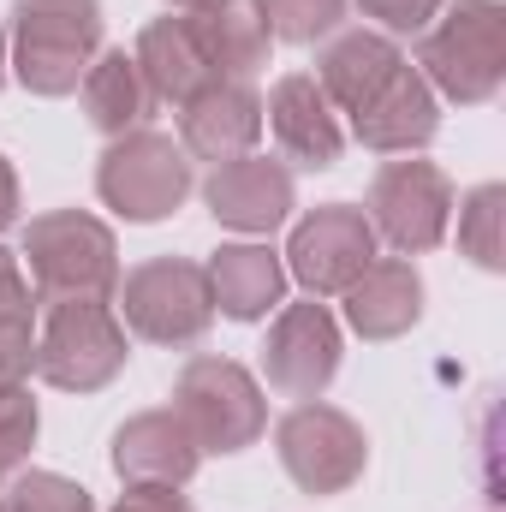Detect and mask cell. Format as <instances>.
Wrapping results in <instances>:
<instances>
[{
	"label": "cell",
	"instance_id": "21",
	"mask_svg": "<svg viewBox=\"0 0 506 512\" xmlns=\"http://www.w3.org/2000/svg\"><path fill=\"white\" fill-rule=\"evenodd\" d=\"M203 274H209L215 310L233 316V322L268 316L280 304V292H286V268H280V256L268 251V245H221Z\"/></svg>",
	"mask_w": 506,
	"mask_h": 512
},
{
	"label": "cell",
	"instance_id": "34",
	"mask_svg": "<svg viewBox=\"0 0 506 512\" xmlns=\"http://www.w3.org/2000/svg\"><path fill=\"white\" fill-rule=\"evenodd\" d=\"M0 512H12V507H6V501H0Z\"/></svg>",
	"mask_w": 506,
	"mask_h": 512
},
{
	"label": "cell",
	"instance_id": "11",
	"mask_svg": "<svg viewBox=\"0 0 506 512\" xmlns=\"http://www.w3.org/2000/svg\"><path fill=\"white\" fill-rule=\"evenodd\" d=\"M262 370H268L274 393H286L298 405L316 399L322 387L334 382V370H340V328H334L328 304H286L280 322L268 328Z\"/></svg>",
	"mask_w": 506,
	"mask_h": 512
},
{
	"label": "cell",
	"instance_id": "24",
	"mask_svg": "<svg viewBox=\"0 0 506 512\" xmlns=\"http://www.w3.org/2000/svg\"><path fill=\"white\" fill-rule=\"evenodd\" d=\"M501 203H506L501 185H483L459 209V245L477 268H501Z\"/></svg>",
	"mask_w": 506,
	"mask_h": 512
},
{
	"label": "cell",
	"instance_id": "14",
	"mask_svg": "<svg viewBox=\"0 0 506 512\" xmlns=\"http://www.w3.org/2000/svg\"><path fill=\"white\" fill-rule=\"evenodd\" d=\"M262 137V102L251 96V84H209L197 102H185L179 120V149L197 161H239L251 155V143Z\"/></svg>",
	"mask_w": 506,
	"mask_h": 512
},
{
	"label": "cell",
	"instance_id": "25",
	"mask_svg": "<svg viewBox=\"0 0 506 512\" xmlns=\"http://www.w3.org/2000/svg\"><path fill=\"white\" fill-rule=\"evenodd\" d=\"M6 507L12 512H90V489L54 477V471H24L12 489H6Z\"/></svg>",
	"mask_w": 506,
	"mask_h": 512
},
{
	"label": "cell",
	"instance_id": "16",
	"mask_svg": "<svg viewBox=\"0 0 506 512\" xmlns=\"http://www.w3.org/2000/svg\"><path fill=\"white\" fill-rule=\"evenodd\" d=\"M435 126H441L435 96H429L423 72H411V66H399L376 96L352 114L358 143H370L381 155H411V149H423V143L435 137Z\"/></svg>",
	"mask_w": 506,
	"mask_h": 512
},
{
	"label": "cell",
	"instance_id": "23",
	"mask_svg": "<svg viewBox=\"0 0 506 512\" xmlns=\"http://www.w3.org/2000/svg\"><path fill=\"white\" fill-rule=\"evenodd\" d=\"M346 0H256V18L268 24V36L280 42H316L340 24Z\"/></svg>",
	"mask_w": 506,
	"mask_h": 512
},
{
	"label": "cell",
	"instance_id": "3",
	"mask_svg": "<svg viewBox=\"0 0 506 512\" xmlns=\"http://www.w3.org/2000/svg\"><path fill=\"white\" fill-rule=\"evenodd\" d=\"M441 24L423 36L417 66L453 102H489L506 78V12L495 0H459L453 12H435Z\"/></svg>",
	"mask_w": 506,
	"mask_h": 512
},
{
	"label": "cell",
	"instance_id": "7",
	"mask_svg": "<svg viewBox=\"0 0 506 512\" xmlns=\"http://www.w3.org/2000/svg\"><path fill=\"white\" fill-rule=\"evenodd\" d=\"M96 191L126 221H167L191 191V155L161 131H126L102 155Z\"/></svg>",
	"mask_w": 506,
	"mask_h": 512
},
{
	"label": "cell",
	"instance_id": "6",
	"mask_svg": "<svg viewBox=\"0 0 506 512\" xmlns=\"http://www.w3.org/2000/svg\"><path fill=\"white\" fill-rule=\"evenodd\" d=\"M120 310H126V322L143 340H155V346H191V340H203L209 322H215L209 274H203V262L155 256V262H143V268L126 274Z\"/></svg>",
	"mask_w": 506,
	"mask_h": 512
},
{
	"label": "cell",
	"instance_id": "32",
	"mask_svg": "<svg viewBox=\"0 0 506 512\" xmlns=\"http://www.w3.org/2000/svg\"><path fill=\"white\" fill-rule=\"evenodd\" d=\"M173 6H185V12H203V6H215V0H173Z\"/></svg>",
	"mask_w": 506,
	"mask_h": 512
},
{
	"label": "cell",
	"instance_id": "20",
	"mask_svg": "<svg viewBox=\"0 0 506 512\" xmlns=\"http://www.w3.org/2000/svg\"><path fill=\"white\" fill-rule=\"evenodd\" d=\"M399 66H405V54H399L387 36H376V30H346V36H334L328 54L316 60V84H322L328 102H340L346 114H358Z\"/></svg>",
	"mask_w": 506,
	"mask_h": 512
},
{
	"label": "cell",
	"instance_id": "30",
	"mask_svg": "<svg viewBox=\"0 0 506 512\" xmlns=\"http://www.w3.org/2000/svg\"><path fill=\"white\" fill-rule=\"evenodd\" d=\"M114 512H191V507L179 501V489H131Z\"/></svg>",
	"mask_w": 506,
	"mask_h": 512
},
{
	"label": "cell",
	"instance_id": "22",
	"mask_svg": "<svg viewBox=\"0 0 506 512\" xmlns=\"http://www.w3.org/2000/svg\"><path fill=\"white\" fill-rule=\"evenodd\" d=\"M78 90H84V120L96 131H108V137L137 131V120L149 114V90H143L137 60H131L126 48H108V54L84 72Z\"/></svg>",
	"mask_w": 506,
	"mask_h": 512
},
{
	"label": "cell",
	"instance_id": "15",
	"mask_svg": "<svg viewBox=\"0 0 506 512\" xmlns=\"http://www.w3.org/2000/svg\"><path fill=\"white\" fill-rule=\"evenodd\" d=\"M268 126L280 137L286 161H298V167H310V173H322V167L340 161V120H334V102H328L322 84L304 78V72H292V78L274 84V96H268Z\"/></svg>",
	"mask_w": 506,
	"mask_h": 512
},
{
	"label": "cell",
	"instance_id": "13",
	"mask_svg": "<svg viewBox=\"0 0 506 512\" xmlns=\"http://www.w3.org/2000/svg\"><path fill=\"white\" fill-rule=\"evenodd\" d=\"M197 441L179 423V411H143L114 435V471L131 489H179L197 471Z\"/></svg>",
	"mask_w": 506,
	"mask_h": 512
},
{
	"label": "cell",
	"instance_id": "31",
	"mask_svg": "<svg viewBox=\"0 0 506 512\" xmlns=\"http://www.w3.org/2000/svg\"><path fill=\"white\" fill-rule=\"evenodd\" d=\"M18 221V179H12V167H6V155H0V233Z\"/></svg>",
	"mask_w": 506,
	"mask_h": 512
},
{
	"label": "cell",
	"instance_id": "8",
	"mask_svg": "<svg viewBox=\"0 0 506 512\" xmlns=\"http://www.w3.org/2000/svg\"><path fill=\"white\" fill-rule=\"evenodd\" d=\"M274 447H280V465L292 471V483L304 495H340V489H352L364 477V459H370L364 429L346 411L316 405V399H304V405H292L280 417Z\"/></svg>",
	"mask_w": 506,
	"mask_h": 512
},
{
	"label": "cell",
	"instance_id": "4",
	"mask_svg": "<svg viewBox=\"0 0 506 512\" xmlns=\"http://www.w3.org/2000/svg\"><path fill=\"white\" fill-rule=\"evenodd\" d=\"M173 411L191 429L197 453H239L268 429L262 387L233 358H191L179 387H173Z\"/></svg>",
	"mask_w": 506,
	"mask_h": 512
},
{
	"label": "cell",
	"instance_id": "17",
	"mask_svg": "<svg viewBox=\"0 0 506 512\" xmlns=\"http://www.w3.org/2000/svg\"><path fill=\"white\" fill-rule=\"evenodd\" d=\"M131 60H137V78H143L149 102L185 108V102H197L209 84H221L215 66L203 60L197 36H191V18H155V24L137 36V54H131Z\"/></svg>",
	"mask_w": 506,
	"mask_h": 512
},
{
	"label": "cell",
	"instance_id": "26",
	"mask_svg": "<svg viewBox=\"0 0 506 512\" xmlns=\"http://www.w3.org/2000/svg\"><path fill=\"white\" fill-rule=\"evenodd\" d=\"M36 441V399L24 387H0V471H12Z\"/></svg>",
	"mask_w": 506,
	"mask_h": 512
},
{
	"label": "cell",
	"instance_id": "33",
	"mask_svg": "<svg viewBox=\"0 0 506 512\" xmlns=\"http://www.w3.org/2000/svg\"><path fill=\"white\" fill-rule=\"evenodd\" d=\"M0 66H6V42H0Z\"/></svg>",
	"mask_w": 506,
	"mask_h": 512
},
{
	"label": "cell",
	"instance_id": "12",
	"mask_svg": "<svg viewBox=\"0 0 506 512\" xmlns=\"http://www.w3.org/2000/svg\"><path fill=\"white\" fill-rule=\"evenodd\" d=\"M209 197V215L233 233H274L286 215H292V173L268 155H239V161H221L203 185Z\"/></svg>",
	"mask_w": 506,
	"mask_h": 512
},
{
	"label": "cell",
	"instance_id": "5",
	"mask_svg": "<svg viewBox=\"0 0 506 512\" xmlns=\"http://www.w3.org/2000/svg\"><path fill=\"white\" fill-rule=\"evenodd\" d=\"M36 370L66 393H96L126 370V328L108 310V298H72L48 310V328L36 340Z\"/></svg>",
	"mask_w": 506,
	"mask_h": 512
},
{
	"label": "cell",
	"instance_id": "29",
	"mask_svg": "<svg viewBox=\"0 0 506 512\" xmlns=\"http://www.w3.org/2000/svg\"><path fill=\"white\" fill-rule=\"evenodd\" d=\"M6 316H30V286H24L12 251H0V322H6Z\"/></svg>",
	"mask_w": 506,
	"mask_h": 512
},
{
	"label": "cell",
	"instance_id": "10",
	"mask_svg": "<svg viewBox=\"0 0 506 512\" xmlns=\"http://www.w3.org/2000/svg\"><path fill=\"white\" fill-rule=\"evenodd\" d=\"M370 262H376V227H370V215L352 209V203H328V209L304 215L298 233H292V245H286V268H292L316 298L346 292Z\"/></svg>",
	"mask_w": 506,
	"mask_h": 512
},
{
	"label": "cell",
	"instance_id": "19",
	"mask_svg": "<svg viewBox=\"0 0 506 512\" xmlns=\"http://www.w3.org/2000/svg\"><path fill=\"white\" fill-rule=\"evenodd\" d=\"M346 316L364 340H399L423 316V280L411 262H370L346 286Z\"/></svg>",
	"mask_w": 506,
	"mask_h": 512
},
{
	"label": "cell",
	"instance_id": "27",
	"mask_svg": "<svg viewBox=\"0 0 506 512\" xmlns=\"http://www.w3.org/2000/svg\"><path fill=\"white\" fill-rule=\"evenodd\" d=\"M30 370H36L30 316H6V322H0V387H24Z\"/></svg>",
	"mask_w": 506,
	"mask_h": 512
},
{
	"label": "cell",
	"instance_id": "1",
	"mask_svg": "<svg viewBox=\"0 0 506 512\" xmlns=\"http://www.w3.org/2000/svg\"><path fill=\"white\" fill-rule=\"evenodd\" d=\"M102 42L96 0H12V72L30 96H72Z\"/></svg>",
	"mask_w": 506,
	"mask_h": 512
},
{
	"label": "cell",
	"instance_id": "18",
	"mask_svg": "<svg viewBox=\"0 0 506 512\" xmlns=\"http://www.w3.org/2000/svg\"><path fill=\"white\" fill-rule=\"evenodd\" d=\"M185 18H191V36H197V48L215 66L221 84H245V78H256L268 66V42L274 36L256 18V6H245V0H215V6L185 12Z\"/></svg>",
	"mask_w": 506,
	"mask_h": 512
},
{
	"label": "cell",
	"instance_id": "9",
	"mask_svg": "<svg viewBox=\"0 0 506 512\" xmlns=\"http://www.w3.org/2000/svg\"><path fill=\"white\" fill-rule=\"evenodd\" d=\"M447 215H453V185L429 161H387L370 185V227L405 256L435 251L447 239Z\"/></svg>",
	"mask_w": 506,
	"mask_h": 512
},
{
	"label": "cell",
	"instance_id": "28",
	"mask_svg": "<svg viewBox=\"0 0 506 512\" xmlns=\"http://www.w3.org/2000/svg\"><path fill=\"white\" fill-rule=\"evenodd\" d=\"M376 24H387V30H423L435 12H441V0H358Z\"/></svg>",
	"mask_w": 506,
	"mask_h": 512
},
{
	"label": "cell",
	"instance_id": "2",
	"mask_svg": "<svg viewBox=\"0 0 506 512\" xmlns=\"http://www.w3.org/2000/svg\"><path fill=\"white\" fill-rule=\"evenodd\" d=\"M24 262L30 286L42 304H72V298H108L120 286V251L114 233L96 215L54 209L24 227Z\"/></svg>",
	"mask_w": 506,
	"mask_h": 512
}]
</instances>
